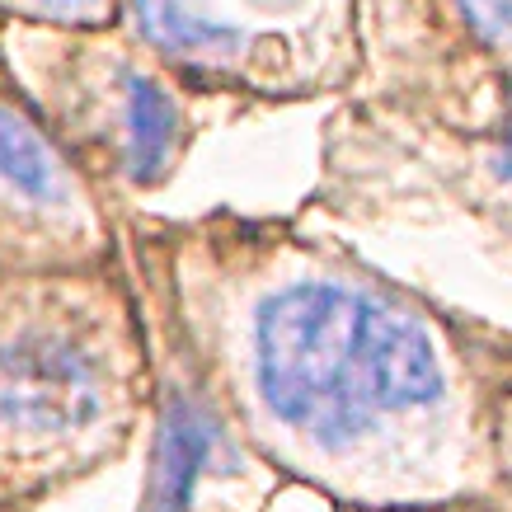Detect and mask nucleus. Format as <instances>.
<instances>
[{
	"label": "nucleus",
	"mask_w": 512,
	"mask_h": 512,
	"mask_svg": "<svg viewBox=\"0 0 512 512\" xmlns=\"http://www.w3.org/2000/svg\"><path fill=\"white\" fill-rule=\"evenodd\" d=\"M99 414L94 357L57 334L0 343V423L24 433H66Z\"/></svg>",
	"instance_id": "f03ea898"
},
{
	"label": "nucleus",
	"mask_w": 512,
	"mask_h": 512,
	"mask_svg": "<svg viewBox=\"0 0 512 512\" xmlns=\"http://www.w3.org/2000/svg\"><path fill=\"white\" fill-rule=\"evenodd\" d=\"M212 447H217V423L207 419L193 400L174 395L170 409H165V423H160L146 512H188L193 489H198L202 470L212 461Z\"/></svg>",
	"instance_id": "7ed1b4c3"
},
{
	"label": "nucleus",
	"mask_w": 512,
	"mask_h": 512,
	"mask_svg": "<svg viewBox=\"0 0 512 512\" xmlns=\"http://www.w3.org/2000/svg\"><path fill=\"white\" fill-rule=\"evenodd\" d=\"M141 33L165 52L179 57H207V62H226L240 57L245 33L235 24H221L202 0H132Z\"/></svg>",
	"instance_id": "20e7f679"
},
{
	"label": "nucleus",
	"mask_w": 512,
	"mask_h": 512,
	"mask_svg": "<svg viewBox=\"0 0 512 512\" xmlns=\"http://www.w3.org/2000/svg\"><path fill=\"white\" fill-rule=\"evenodd\" d=\"M19 5L47 19H99L104 15V0H19Z\"/></svg>",
	"instance_id": "6e6552de"
},
{
	"label": "nucleus",
	"mask_w": 512,
	"mask_h": 512,
	"mask_svg": "<svg viewBox=\"0 0 512 512\" xmlns=\"http://www.w3.org/2000/svg\"><path fill=\"white\" fill-rule=\"evenodd\" d=\"M0 184H10L15 193H24L33 202L66 198L62 160L52 156V146L5 104H0Z\"/></svg>",
	"instance_id": "39448f33"
},
{
	"label": "nucleus",
	"mask_w": 512,
	"mask_h": 512,
	"mask_svg": "<svg viewBox=\"0 0 512 512\" xmlns=\"http://www.w3.org/2000/svg\"><path fill=\"white\" fill-rule=\"evenodd\" d=\"M259 395L325 447L353 442L372 414L442 400V357L419 320L339 282H292L254 325Z\"/></svg>",
	"instance_id": "f257e3e1"
},
{
	"label": "nucleus",
	"mask_w": 512,
	"mask_h": 512,
	"mask_svg": "<svg viewBox=\"0 0 512 512\" xmlns=\"http://www.w3.org/2000/svg\"><path fill=\"white\" fill-rule=\"evenodd\" d=\"M494 170L503 174L512 184V104H508V118H503V141H498V156H494Z\"/></svg>",
	"instance_id": "1a4fd4ad"
},
{
	"label": "nucleus",
	"mask_w": 512,
	"mask_h": 512,
	"mask_svg": "<svg viewBox=\"0 0 512 512\" xmlns=\"http://www.w3.org/2000/svg\"><path fill=\"white\" fill-rule=\"evenodd\" d=\"M480 38H512V0H451Z\"/></svg>",
	"instance_id": "0eeeda50"
},
{
	"label": "nucleus",
	"mask_w": 512,
	"mask_h": 512,
	"mask_svg": "<svg viewBox=\"0 0 512 512\" xmlns=\"http://www.w3.org/2000/svg\"><path fill=\"white\" fill-rule=\"evenodd\" d=\"M127 160L137 179H156L174 151V132H179V113H174L170 94L156 80L127 76Z\"/></svg>",
	"instance_id": "423d86ee"
}]
</instances>
